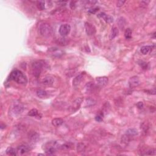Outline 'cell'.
Masks as SVG:
<instances>
[{"instance_id": "obj_4", "label": "cell", "mask_w": 156, "mask_h": 156, "mask_svg": "<svg viewBox=\"0 0 156 156\" xmlns=\"http://www.w3.org/2000/svg\"><path fill=\"white\" fill-rule=\"evenodd\" d=\"M43 64L41 61H36L32 64V71H33V75L36 77L38 78L41 73L42 70Z\"/></svg>"}, {"instance_id": "obj_12", "label": "cell", "mask_w": 156, "mask_h": 156, "mask_svg": "<svg viewBox=\"0 0 156 156\" xmlns=\"http://www.w3.org/2000/svg\"><path fill=\"white\" fill-rule=\"evenodd\" d=\"M97 16H98V17H99V18H103L106 23H112V22H113V21H114V19H113L112 17L107 15V14H106V13L104 12H101V13H99Z\"/></svg>"}, {"instance_id": "obj_17", "label": "cell", "mask_w": 156, "mask_h": 156, "mask_svg": "<svg viewBox=\"0 0 156 156\" xmlns=\"http://www.w3.org/2000/svg\"><path fill=\"white\" fill-rule=\"evenodd\" d=\"M37 93V96L40 98H46L47 96H48V94H47V92L44 90H38L36 92Z\"/></svg>"}, {"instance_id": "obj_27", "label": "cell", "mask_w": 156, "mask_h": 156, "mask_svg": "<svg viewBox=\"0 0 156 156\" xmlns=\"http://www.w3.org/2000/svg\"><path fill=\"white\" fill-rule=\"evenodd\" d=\"M95 120L98 122L102 121H103V117H102V115H97V116L95 117Z\"/></svg>"}, {"instance_id": "obj_21", "label": "cell", "mask_w": 156, "mask_h": 156, "mask_svg": "<svg viewBox=\"0 0 156 156\" xmlns=\"http://www.w3.org/2000/svg\"><path fill=\"white\" fill-rule=\"evenodd\" d=\"M39 111L36 109H33L31 110L28 114V115L30 117H38L39 116Z\"/></svg>"}, {"instance_id": "obj_6", "label": "cell", "mask_w": 156, "mask_h": 156, "mask_svg": "<svg viewBox=\"0 0 156 156\" xmlns=\"http://www.w3.org/2000/svg\"><path fill=\"white\" fill-rule=\"evenodd\" d=\"M85 28L86 33L88 36H92L96 33V28L90 23L86 22L85 23Z\"/></svg>"}, {"instance_id": "obj_15", "label": "cell", "mask_w": 156, "mask_h": 156, "mask_svg": "<svg viewBox=\"0 0 156 156\" xmlns=\"http://www.w3.org/2000/svg\"><path fill=\"white\" fill-rule=\"evenodd\" d=\"M152 48H153L152 46H143L141 48V52L144 55L147 54L148 53H149L151 51Z\"/></svg>"}, {"instance_id": "obj_30", "label": "cell", "mask_w": 156, "mask_h": 156, "mask_svg": "<svg viewBox=\"0 0 156 156\" xmlns=\"http://www.w3.org/2000/svg\"><path fill=\"white\" fill-rule=\"evenodd\" d=\"M143 106H144V104H143V102H138V103L137 104V107H138V109H143Z\"/></svg>"}, {"instance_id": "obj_29", "label": "cell", "mask_w": 156, "mask_h": 156, "mask_svg": "<svg viewBox=\"0 0 156 156\" xmlns=\"http://www.w3.org/2000/svg\"><path fill=\"white\" fill-rule=\"evenodd\" d=\"M125 2H126V1H117V7H121L124 4Z\"/></svg>"}, {"instance_id": "obj_19", "label": "cell", "mask_w": 156, "mask_h": 156, "mask_svg": "<svg viewBox=\"0 0 156 156\" xmlns=\"http://www.w3.org/2000/svg\"><path fill=\"white\" fill-rule=\"evenodd\" d=\"M118 33H119V31H118V28H116V27H114V28L112 30V33L111 35V39L112 40L114 39L115 37H116L117 36H118Z\"/></svg>"}, {"instance_id": "obj_20", "label": "cell", "mask_w": 156, "mask_h": 156, "mask_svg": "<svg viewBox=\"0 0 156 156\" xmlns=\"http://www.w3.org/2000/svg\"><path fill=\"white\" fill-rule=\"evenodd\" d=\"M132 31L130 28H127L126 29L124 33V37L127 40H129L132 37Z\"/></svg>"}, {"instance_id": "obj_16", "label": "cell", "mask_w": 156, "mask_h": 156, "mask_svg": "<svg viewBox=\"0 0 156 156\" xmlns=\"http://www.w3.org/2000/svg\"><path fill=\"white\" fill-rule=\"evenodd\" d=\"M126 134L129 137L135 136V135H138V130L135 129H129L126 131Z\"/></svg>"}, {"instance_id": "obj_18", "label": "cell", "mask_w": 156, "mask_h": 156, "mask_svg": "<svg viewBox=\"0 0 156 156\" xmlns=\"http://www.w3.org/2000/svg\"><path fill=\"white\" fill-rule=\"evenodd\" d=\"M6 154L9 156H17V151L15 150L14 148L11 147L8 148L6 150Z\"/></svg>"}, {"instance_id": "obj_13", "label": "cell", "mask_w": 156, "mask_h": 156, "mask_svg": "<svg viewBox=\"0 0 156 156\" xmlns=\"http://www.w3.org/2000/svg\"><path fill=\"white\" fill-rule=\"evenodd\" d=\"M64 123V121L62 118H54L52 120V124L55 127H59L60 126Z\"/></svg>"}, {"instance_id": "obj_24", "label": "cell", "mask_w": 156, "mask_h": 156, "mask_svg": "<svg viewBox=\"0 0 156 156\" xmlns=\"http://www.w3.org/2000/svg\"><path fill=\"white\" fill-rule=\"evenodd\" d=\"M156 154V150L154 149H150L146 151V153L145 154H143V155H155Z\"/></svg>"}, {"instance_id": "obj_1", "label": "cell", "mask_w": 156, "mask_h": 156, "mask_svg": "<svg viewBox=\"0 0 156 156\" xmlns=\"http://www.w3.org/2000/svg\"><path fill=\"white\" fill-rule=\"evenodd\" d=\"M9 80H14L18 84L25 85L28 82V79L26 75L18 70H15L11 72L9 76Z\"/></svg>"}, {"instance_id": "obj_10", "label": "cell", "mask_w": 156, "mask_h": 156, "mask_svg": "<svg viewBox=\"0 0 156 156\" xmlns=\"http://www.w3.org/2000/svg\"><path fill=\"white\" fill-rule=\"evenodd\" d=\"M17 150H18V153L20 155H23V154L28 153L30 151V148L27 145H22L18 146Z\"/></svg>"}, {"instance_id": "obj_31", "label": "cell", "mask_w": 156, "mask_h": 156, "mask_svg": "<svg viewBox=\"0 0 156 156\" xmlns=\"http://www.w3.org/2000/svg\"><path fill=\"white\" fill-rule=\"evenodd\" d=\"M146 91H150V94H152V95H155L156 94V90L155 88H154L153 90H147Z\"/></svg>"}, {"instance_id": "obj_2", "label": "cell", "mask_w": 156, "mask_h": 156, "mask_svg": "<svg viewBox=\"0 0 156 156\" xmlns=\"http://www.w3.org/2000/svg\"><path fill=\"white\" fill-rule=\"evenodd\" d=\"M39 33L43 37L49 38L53 34V30L49 24L47 23H42L39 26Z\"/></svg>"}, {"instance_id": "obj_23", "label": "cell", "mask_w": 156, "mask_h": 156, "mask_svg": "<svg viewBox=\"0 0 156 156\" xmlns=\"http://www.w3.org/2000/svg\"><path fill=\"white\" fill-rule=\"evenodd\" d=\"M30 137V138L32 140L34 141H34L36 142V141H37V140L39 139V136L37 133L34 132V133H33V134H31L30 137Z\"/></svg>"}, {"instance_id": "obj_14", "label": "cell", "mask_w": 156, "mask_h": 156, "mask_svg": "<svg viewBox=\"0 0 156 156\" xmlns=\"http://www.w3.org/2000/svg\"><path fill=\"white\" fill-rule=\"evenodd\" d=\"M83 78V75L82 74H80V75H78L76 76L75 79L73 80V85L74 86H77L80 83V82L82 81V79Z\"/></svg>"}, {"instance_id": "obj_11", "label": "cell", "mask_w": 156, "mask_h": 156, "mask_svg": "<svg viewBox=\"0 0 156 156\" xmlns=\"http://www.w3.org/2000/svg\"><path fill=\"white\" fill-rule=\"evenodd\" d=\"M96 82H97V84L99 86L104 87V86L106 85L107 84V82H108V78L107 77H105V76L97 78H96Z\"/></svg>"}, {"instance_id": "obj_8", "label": "cell", "mask_w": 156, "mask_h": 156, "mask_svg": "<svg viewBox=\"0 0 156 156\" xmlns=\"http://www.w3.org/2000/svg\"><path fill=\"white\" fill-rule=\"evenodd\" d=\"M48 52L50 55H51L52 57H59L64 54V52L60 50L58 48H52L48 49Z\"/></svg>"}, {"instance_id": "obj_3", "label": "cell", "mask_w": 156, "mask_h": 156, "mask_svg": "<svg viewBox=\"0 0 156 156\" xmlns=\"http://www.w3.org/2000/svg\"><path fill=\"white\" fill-rule=\"evenodd\" d=\"M59 148V145L57 142H48L45 145V153L47 155H54L57 151V149Z\"/></svg>"}, {"instance_id": "obj_7", "label": "cell", "mask_w": 156, "mask_h": 156, "mask_svg": "<svg viewBox=\"0 0 156 156\" xmlns=\"http://www.w3.org/2000/svg\"><path fill=\"white\" fill-rule=\"evenodd\" d=\"M140 84V81L138 76H132L130 78L129 80V85L130 88H135V87H138Z\"/></svg>"}, {"instance_id": "obj_9", "label": "cell", "mask_w": 156, "mask_h": 156, "mask_svg": "<svg viewBox=\"0 0 156 156\" xmlns=\"http://www.w3.org/2000/svg\"><path fill=\"white\" fill-rule=\"evenodd\" d=\"M54 82V79L53 77H52L51 76H47L42 79L41 83L45 85L50 86L53 84Z\"/></svg>"}, {"instance_id": "obj_22", "label": "cell", "mask_w": 156, "mask_h": 156, "mask_svg": "<svg viewBox=\"0 0 156 156\" xmlns=\"http://www.w3.org/2000/svg\"><path fill=\"white\" fill-rule=\"evenodd\" d=\"M37 6L40 10H43L45 9V2L44 1H37Z\"/></svg>"}, {"instance_id": "obj_28", "label": "cell", "mask_w": 156, "mask_h": 156, "mask_svg": "<svg viewBox=\"0 0 156 156\" xmlns=\"http://www.w3.org/2000/svg\"><path fill=\"white\" fill-rule=\"evenodd\" d=\"M85 150V146H84V145H82V146H80L79 145H78V151L79 152H80V151H83Z\"/></svg>"}, {"instance_id": "obj_25", "label": "cell", "mask_w": 156, "mask_h": 156, "mask_svg": "<svg viewBox=\"0 0 156 156\" xmlns=\"http://www.w3.org/2000/svg\"><path fill=\"white\" fill-rule=\"evenodd\" d=\"M94 88V84H92V82H89L86 85V89L87 90V91L93 90Z\"/></svg>"}, {"instance_id": "obj_26", "label": "cell", "mask_w": 156, "mask_h": 156, "mask_svg": "<svg viewBox=\"0 0 156 156\" xmlns=\"http://www.w3.org/2000/svg\"><path fill=\"white\" fill-rule=\"evenodd\" d=\"M98 10H99V7H94V8H92V9H90V10H88V12H89L90 13H91V14H92V13L93 14V13H96Z\"/></svg>"}, {"instance_id": "obj_5", "label": "cell", "mask_w": 156, "mask_h": 156, "mask_svg": "<svg viewBox=\"0 0 156 156\" xmlns=\"http://www.w3.org/2000/svg\"><path fill=\"white\" fill-rule=\"evenodd\" d=\"M71 31V26L68 24H64L60 25L59 27V32L62 37H65L67 35L69 34Z\"/></svg>"}]
</instances>
